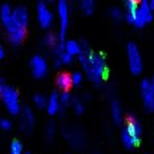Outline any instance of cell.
Instances as JSON below:
<instances>
[{"instance_id": "cell-5", "label": "cell", "mask_w": 154, "mask_h": 154, "mask_svg": "<svg viewBox=\"0 0 154 154\" xmlns=\"http://www.w3.org/2000/svg\"><path fill=\"white\" fill-rule=\"evenodd\" d=\"M57 13L59 19V41L64 42V37L69 24V3L66 0H59L57 3Z\"/></svg>"}, {"instance_id": "cell-17", "label": "cell", "mask_w": 154, "mask_h": 154, "mask_svg": "<svg viewBox=\"0 0 154 154\" xmlns=\"http://www.w3.org/2000/svg\"><path fill=\"white\" fill-rule=\"evenodd\" d=\"M42 42L45 47L52 48V49H53V48L59 42V37H58V35L55 34V33L49 32L45 35V37H43V39H42Z\"/></svg>"}, {"instance_id": "cell-6", "label": "cell", "mask_w": 154, "mask_h": 154, "mask_svg": "<svg viewBox=\"0 0 154 154\" xmlns=\"http://www.w3.org/2000/svg\"><path fill=\"white\" fill-rule=\"evenodd\" d=\"M37 19L42 28H49L54 20V14L47 2L40 1L36 7Z\"/></svg>"}, {"instance_id": "cell-13", "label": "cell", "mask_w": 154, "mask_h": 154, "mask_svg": "<svg viewBox=\"0 0 154 154\" xmlns=\"http://www.w3.org/2000/svg\"><path fill=\"white\" fill-rule=\"evenodd\" d=\"M138 11L146 22L150 21L152 19V17H153V13H152L153 10H152L151 5H150V2L147 0H143V1H140L138 3Z\"/></svg>"}, {"instance_id": "cell-4", "label": "cell", "mask_w": 154, "mask_h": 154, "mask_svg": "<svg viewBox=\"0 0 154 154\" xmlns=\"http://www.w3.org/2000/svg\"><path fill=\"white\" fill-rule=\"evenodd\" d=\"M127 55H128L129 66H130L131 72L134 74L140 73L143 70V58H141L138 47L133 41L127 45Z\"/></svg>"}, {"instance_id": "cell-33", "label": "cell", "mask_w": 154, "mask_h": 154, "mask_svg": "<svg viewBox=\"0 0 154 154\" xmlns=\"http://www.w3.org/2000/svg\"><path fill=\"white\" fill-rule=\"evenodd\" d=\"M150 2V5H151L152 10H154V0H151V1H149Z\"/></svg>"}, {"instance_id": "cell-11", "label": "cell", "mask_w": 154, "mask_h": 154, "mask_svg": "<svg viewBox=\"0 0 154 154\" xmlns=\"http://www.w3.org/2000/svg\"><path fill=\"white\" fill-rule=\"evenodd\" d=\"M60 108V101H59V94L56 91L51 93L47 101V110L50 114H55L58 112Z\"/></svg>"}, {"instance_id": "cell-30", "label": "cell", "mask_w": 154, "mask_h": 154, "mask_svg": "<svg viewBox=\"0 0 154 154\" xmlns=\"http://www.w3.org/2000/svg\"><path fill=\"white\" fill-rule=\"evenodd\" d=\"M53 63H54V66H57V68H58V66H61V64H62V62H61V60L59 59V57H56L55 59H54V62H53Z\"/></svg>"}, {"instance_id": "cell-12", "label": "cell", "mask_w": 154, "mask_h": 154, "mask_svg": "<svg viewBox=\"0 0 154 154\" xmlns=\"http://www.w3.org/2000/svg\"><path fill=\"white\" fill-rule=\"evenodd\" d=\"M12 14H13V9L9 3H3L0 7V21H1L5 28L9 24L10 20L12 18Z\"/></svg>"}, {"instance_id": "cell-27", "label": "cell", "mask_w": 154, "mask_h": 154, "mask_svg": "<svg viewBox=\"0 0 154 154\" xmlns=\"http://www.w3.org/2000/svg\"><path fill=\"white\" fill-rule=\"evenodd\" d=\"M72 100H73V99H72ZM73 106H74V110H75V112H76V113L80 114V113H82V112H84V109H85L84 103H82L78 98H74V100H73Z\"/></svg>"}, {"instance_id": "cell-3", "label": "cell", "mask_w": 154, "mask_h": 154, "mask_svg": "<svg viewBox=\"0 0 154 154\" xmlns=\"http://www.w3.org/2000/svg\"><path fill=\"white\" fill-rule=\"evenodd\" d=\"M1 100L3 101V105L5 106L9 113L13 114V115L20 113V111H21V105H20L19 93H18V91L15 88L10 86H5L2 93Z\"/></svg>"}, {"instance_id": "cell-28", "label": "cell", "mask_w": 154, "mask_h": 154, "mask_svg": "<svg viewBox=\"0 0 154 154\" xmlns=\"http://www.w3.org/2000/svg\"><path fill=\"white\" fill-rule=\"evenodd\" d=\"M59 59L61 60V62L62 63H69V62H71L72 61V58H73V56L71 55V54H69V53H66V51H63L61 54H60L59 56Z\"/></svg>"}, {"instance_id": "cell-21", "label": "cell", "mask_w": 154, "mask_h": 154, "mask_svg": "<svg viewBox=\"0 0 154 154\" xmlns=\"http://www.w3.org/2000/svg\"><path fill=\"white\" fill-rule=\"evenodd\" d=\"M33 101H34V105L36 106L37 108H45V106H47L48 98L43 94L37 93V94H35L34 97H33Z\"/></svg>"}, {"instance_id": "cell-20", "label": "cell", "mask_w": 154, "mask_h": 154, "mask_svg": "<svg viewBox=\"0 0 154 154\" xmlns=\"http://www.w3.org/2000/svg\"><path fill=\"white\" fill-rule=\"evenodd\" d=\"M80 9L84 13L86 14H91L93 13L95 9V5L92 0H82L80 2Z\"/></svg>"}, {"instance_id": "cell-2", "label": "cell", "mask_w": 154, "mask_h": 154, "mask_svg": "<svg viewBox=\"0 0 154 154\" xmlns=\"http://www.w3.org/2000/svg\"><path fill=\"white\" fill-rule=\"evenodd\" d=\"M30 20V14L24 5H18L13 9L12 18L5 26L8 38L12 45H19L26 36V26Z\"/></svg>"}, {"instance_id": "cell-26", "label": "cell", "mask_w": 154, "mask_h": 154, "mask_svg": "<svg viewBox=\"0 0 154 154\" xmlns=\"http://www.w3.org/2000/svg\"><path fill=\"white\" fill-rule=\"evenodd\" d=\"M71 79H72V84L79 85L82 82V73L79 71H76L71 75Z\"/></svg>"}, {"instance_id": "cell-9", "label": "cell", "mask_w": 154, "mask_h": 154, "mask_svg": "<svg viewBox=\"0 0 154 154\" xmlns=\"http://www.w3.org/2000/svg\"><path fill=\"white\" fill-rule=\"evenodd\" d=\"M141 97L143 100V106L148 111L154 109V91L152 89L151 82L147 78H143L140 82Z\"/></svg>"}, {"instance_id": "cell-14", "label": "cell", "mask_w": 154, "mask_h": 154, "mask_svg": "<svg viewBox=\"0 0 154 154\" xmlns=\"http://www.w3.org/2000/svg\"><path fill=\"white\" fill-rule=\"evenodd\" d=\"M56 84H57L58 88H60L62 91H66L71 86H72V79H71V75L69 73H60L57 76L56 79Z\"/></svg>"}, {"instance_id": "cell-10", "label": "cell", "mask_w": 154, "mask_h": 154, "mask_svg": "<svg viewBox=\"0 0 154 154\" xmlns=\"http://www.w3.org/2000/svg\"><path fill=\"white\" fill-rule=\"evenodd\" d=\"M124 131L131 137L135 146L139 143L141 136V127L134 114H130L128 118V124H127L126 128L124 129Z\"/></svg>"}, {"instance_id": "cell-8", "label": "cell", "mask_w": 154, "mask_h": 154, "mask_svg": "<svg viewBox=\"0 0 154 154\" xmlns=\"http://www.w3.org/2000/svg\"><path fill=\"white\" fill-rule=\"evenodd\" d=\"M30 66L32 74L36 78H41L48 72V61L42 55L36 54L30 60Z\"/></svg>"}, {"instance_id": "cell-15", "label": "cell", "mask_w": 154, "mask_h": 154, "mask_svg": "<svg viewBox=\"0 0 154 154\" xmlns=\"http://www.w3.org/2000/svg\"><path fill=\"white\" fill-rule=\"evenodd\" d=\"M64 51L71 55H79L82 52L80 43L75 39H69L64 42Z\"/></svg>"}, {"instance_id": "cell-22", "label": "cell", "mask_w": 154, "mask_h": 154, "mask_svg": "<svg viewBox=\"0 0 154 154\" xmlns=\"http://www.w3.org/2000/svg\"><path fill=\"white\" fill-rule=\"evenodd\" d=\"M109 13L111 15V17L114 20H122V18L124 17V12L119 7H111L109 10Z\"/></svg>"}, {"instance_id": "cell-19", "label": "cell", "mask_w": 154, "mask_h": 154, "mask_svg": "<svg viewBox=\"0 0 154 154\" xmlns=\"http://www.w3.org/2000/svg\"><path fill=\"white\" fill-rule=\"evenodd\" d=\"M10 154H24L23 146H22L21 141L18 139L12 140L11 146H10Z\"/></svg>"}, {"instance_id": "cell-34", "label": "cell", "mask_w": 154, "mask_h": 154, "mask_svg": "<svg viewBox=\"0 0 154 154\" xmlns=\"http://www.w3.org/2000/svg\"><path fill=\"white\" fill-rule=\"evenodd\" d=\"M24 154H31V153H29V152H28V153H24Z\"/></svg>"}, {"instance_id": "cell-25", "label": "cell", "mask_w": 154, "mask_h": 154, "mask_svg": "<svg viewBox=\"0 0 154 154\" xmlns=\"http://www.w3.org/2000/svg\"><path fill=\"white\" fill-rule=\"evenodd\" d=\"M12 127H13V124H12V122L9 118H7V117L0 118V129L8 131V130H11Z\"/></svg>"}, {"instance_id": "cell-1", "label": "cell", "mask_w": 154, "mask_h": 154, "mask_svg": "<svg viewBox=\"0 0 154 154\" xmlns=\"http://www.w3.org/2000/svg\"><path fill=\"white\" fill-rule=\"evenodd\" d=\"M79 43L82 47V52L79 53V61L84 68V71L88 75L91 82L99 84L107 72L105 56L101 53L91 51L89 49L88 42L85 39H82Z\"/></svg>"}, {"instance_id": "cell-31", "label": "cell", "mask_w": 154, "mask_h": 154, "mask_svg": "<svg viewBox=\"0 0 154 154\" xmlns=\"http://www.w3.org/2000/svg\"><path fill=\"white\" fill-rule=\"evenodd\" d=\"M3 56H5V49L1 45H0V59H2Z\"/></svg>"}, {"instance_id": "cell-7", "label": "cell", "mask_w": 154, "mask_h": 154, "mask_svg": "<svg viewBox=\"0 0 154 154\" xmlns=\"http://www.w3.org/2000/svg\"><path fill=\"white\" fill-rule=\"evenodd\" d=\"M19 114H20V118H19L20 129L23 132L30 133L33 130L35 125V114L33 112L32 108L26 106V107L21 108V111H20Z\"/></svg>"}, {"instance_id": "cell-29", "label": "cell", "mask_w": 154, "mask_h": 154, "mask_svg": "<svg viewBox=\"0 0 154 154\" xmlns=\"http://www.w3.org/2000/svg\"><path fill=\"white\" fill-rule=\"evenodd\" d=\"M5 86H7V85L5 84L3 79L2 78H0V100H1V98H2V93H3V90H5Z\"/></svg>"}, {"instance_id": "cell-23", "label": "cell", "mask_w": 154, "mask_h": 154, "mask_svg": "<svg viewBox=\"0 0 154 154\" xmlns=\"http://www.w3.org/2000/svg\"><path fill=\"white\" fill-rule=\"evenodd\" d=\"M72 99H73L72 96H71V94L68 91H62L59 94V101L62 107H66L68 105H70Z\"/></svg>"}, {"instance_id": "cell-16", "label": "cell", "mask_w": 154, "mask_h": 154, "mask_svg": "<svg viewBox=\"0 0 154 154\" xmlns=\"http://www.w3.org/2000/svg\"><path fill=\"white\" fill-rule=\"evenodd\" d=\"M125 5H126V9H127V13H126L127 20L129 22H132L133 23L134 15L137 10H138V2H137L136 0H127Z\"/></svg>"}, {"instance_id": "cell-24", "label": "cell", "mask_w": 154, "mask_h": 154, "mask_svg": "<svg viewBox=\"0 0 154 154\" xmlns=\"http://www.w3.org/2000/svg\"><path fill=\"white\" fill-rule=\"evenodd\" d=\"M54 135H55V126L54 124L50 122L45 128V137L48 140H52L54 138Z\"/></svg>"}, {"instance_id": "cell-18", "label": "cell", "mask_w": 154, "mask_h": 154, "mask_svg": "<svg viewBox=\"0 0 154 154\" xmlns=\"http://www.w3.org/2000/svg\"><path fill=\"white\" fill-rule=\"evenodd\" d=\"M111 113H112V117L113 120L117 124H119L122 119V107L118 103V101L114 100L111 105Z\"/></svg>"}, {"instance_id": "cell-32", "label": "cell", "mask_w": 154, "mask_h": 154, "mask_svg": "<svg viewBox=\"0 0 154 154\" xmlns=\"http://www.w3.org/2000/svg\"><path fill=\"white\" fill-rule=\"evenodd\" d=\"M151 82V86H152V89H153V91H154V75H153V77H152V79L150 80Z\"/></svg>"}]
</instances>
